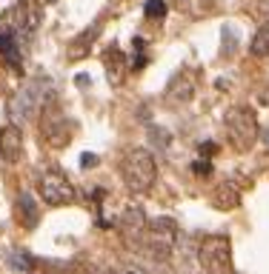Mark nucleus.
Instances as JSON below:
<instances>
[{
  "label": "nucleus",
  "mask_w": 269,
  "mask_h": 274,
  "mask_svg": "<svg viewBox=\"0 0 269 274\" xmlns=\"http://www.w3.org/2000/svg\"><path fill=\"white\" fill-rule=\"evenodd\" d=\"M263 140H266V146H269V132H263Z\"/></svg>",
  "instance_id": "obj_23"
},
{
  "label": "nucleus",
  "mask_w": 269,
  "mask_h": 274,
  "mask_svg": "<svg viewBox=\"0 0 269 274\" xmlns=\"http://www.w3.org/2000/svg\"><path fill=\"white\" fill-rule=\"evenodd\" d=\"M49 103V86L43 80H29L26 86H20L15 92V98L9 100V115L18 123H26L29 117H35L40 109Z\"/></svg>",
  "instance_id": "obj_5"
},
{
  "label": "nucleus",
  "mask_w": 269,
  "mask_h": 274,
  "mask_svg": "<svg viewBox=\"0 0 269 274\" xmlns=\"http://www.w3.org/2000/svg\"><path fill=\"white\" fill-rule=\"evenodd\" d=\"M144 15L149 20H163L166 18V0H146Z\"/></svg>",
  "instance_id": "obj_18"
},
{
  "label": "nucleus",
  "mask_w": 269,
  "mask_h": 274,
  "mask_svg": "<svg viewBox=\"0 0 269 274\" xmlns=\"http://www.w3.org/2000/svg\"><path fill=\"white\" fill-rule=\"evenodd\" d=\"M212 206L218 212H235L241 206V192L235 189V183H218L212 192Z\"/></svg>",
  "instance_id": "obj_13"
},
{
  "label": "nucleus",
  "mask_w": 269,
  "mask_h": 274,
  "mask_svg": "<svg viewBox=\"0 0 269 274\" xmlns=\"http://www.w3.org/2000/svg\"><path fill=\"white\" fill-rule=\"evenodd\" d=\"M249 54H252V57H269V23H263V26L252 35Z\"/></svg>",
  "instance_id": "obj_17"
},
{
  "label": "nucleus",
  "mask_w": 269,
  "mask_h": 274,
  "mask_svg": "<svg viewBox=\"0 0 269 274\" xmlns=\"http://www.w3.org/2000/svg\"><path fill=\"white\" fill-rule=\"evenodd\" d=\"M20 154H23V132L20 126L9 123L0 129V157L6 163H18Z\"/></svg>",
  "instance_id": "obj_10"
},
{
  "label": "nucleus",
  "mask_w": 269,
  "mask_h": 274,
  "mask_svg": "<svg viewBox=\"0 0 269 274\" xmlns=\"http://www.w3.org/2000/svg\"><path fill=\"white\" fill-rule=\"evenodd\" d=\"M178 246V223L172 217H155L146 220L144 234L138 240V248L146 251L152 260H169Z\"/></svg>",
  "instance_id": "obj_2"
},
{
  "label": "nucleus",
  "mask_w": 269,
  "mask_h": 274,
  "mask_svg": "<svg viewBox=\"0 0 269 274\" xmlns=\"http://www.w3.org/2000/svg\"><path fill=\"white\" fill-rule=\"evenodd\" d=\"M43 3H54V0H43Z\"/></svg>",
  "instance_id": "obj_25"
},
{
  "label": "nucleus",
  "mask_w": 269,
  "mask_h": 274,
  "mask_svg": "<svg viewBox=\"0 0 269 274\" xmlns=\"http://www.w3.org/2000/svg\"><path fill=\"white\" fill-rule=\"evenodd\" d=\"M40 112H43V117H40V137H43L52 149H66L75 137L72 123L66 120V115H63L57 106H49V103H46Z\"/></svg>",
  "instance_id": "obj_7"
},
{
  "label": "nucleus",
  "mask_w": 269,
  "mask_h": 274,
  "mask_svg": "<svg viewBox=\"0 0 269 274\" xmlns=\"http://www.w3.org/2000/svg\"><path fill=\"white\" fill-rule=\"evenodd\" d=\"M103 66H106V77L112 86H120L126 80V71H129V63H126V54L117 49V46H112V49H106V54H103Z\"/></svg>",
  "instance_id": "obj_12"
},
{
  "label": "nucleus",
  "mask_w": 269,
  "mask_h": 274,
  "mask_svg": "<svg viewBox=\"0 0 269 274\" xmlns=\"http://www.w3.org/2000/svg\"><path fill=\"white\" fill-rule=\"evenodd\" d=\"M81 163H83V166H95V163H98V157H89V154H86V157H83Z\"/></svg>",
  "instance_id": "obj_22"
},
{
  "label": "nucleus",
  "mask_w": 269,
  "mask_h": 274,
  "mask_svg": "<svg viewBox=\"0 0 269 274\" xmlns=\"http://www.w3.org/2000/svg\"><path fill=\"white\" fill-rule=\"evenodd\" d=\"M224 129H226V137L238 151H249L260 137V123H258V115L255 109L249 106H232L229 112L224 115Z\"/></svg>",
  "instance_id": "obj_3"
},
{
  "label": "nucleus",
  "mask_w": 269,
  "mask_h": 274,
  "mask_svg": "<svg viewBox=\"0 0 269 274\" xmlns=\"http://www.w3.org/2000/svg\"><path fill=\"white\" fill-rule=\"evenodd\" d=\"M195 174H209V171H212V166H209V163H195Z\"/></svg>",
  "instance_id": "obj_21"
},
{
  "label": "nucleus",
  "mask_w": 269,
  "mask_h": 274,
  "mask_svg": "<svg viewBox=\"0 0 269 274\" xmlns=\"http://www.w3.org/2000/svg\"><path fill=\"white\" fill-rule=\"evenodd\" d=\"M98 32H100V23H95L92 32H83V35L72 43V57H81V46H92V40L98 37Z\"/></svg>",
  "instance_id": "obj_19"
},
{
  "label": "nucleus",
  "mask_w": 269,
  "mask_h": 274,
  "mask_svg": "<svg viewBox=\"0 0 269 274\" xmlns=\"http://www.w3.org/2000/svg\"><path fill=\"white\" fill-rule=\"evenodd\" d=\"M120 177H123V183L129 192L134 195H146L149 189L155 186V180H158V160L149 149H129L120 157Z\"/></svg>",
  "instance_id": "obj_1"
},
{
  "label": "nucleus",
  "mask_w": 269,
  "mask_h": 274,
  "mask_svg": "<svg viewBox=\"0 0 269 274\" xmlns=\"http://www.w3.org/2000/svg\"><path fill=\"white\" fill-rule=\"evenodd\" d=\"M144 226H146L144 209H141V206H129L123 212V217H120V234H123V240L132 248H138V240L144 234Z\"/></svg>",
  "instance_id": "obj_9"
},
{
  "label": "nucleus",
  "mask_w": 269,
  "mask_h": 274,
  "mask_svg": "<svg viewBox=\"0 0 269 274\" xmlns=\"http://www.w3.org/2000/svg\"><path fill=\"white\" fill-rule=\"evenodd\" d=\"M98 274H115V271H98Z\"/></svg>",
  "instance_id": "obj_24"
},
{
  "label": "nucleus",
  "mask_w": 269,
  "mask_h": 274,
  "mask_svg": "<svg viewBox=\"0 0 269 274\" xmlns=\"http://www.w3.org/2000/svg\"><path fill=\"white\" fill-rule=\"evenodd\" d=\"M195 98V80L189 77V71H178L166 86V100L169 103H189Z\"/></svg>",
  "instance_id": "obj_11"
},
{
  "label": "nucleus",
  "mask_w": 269,
  "mask_h": 274,
  "mask_svg": "<svg viewBox=\"0 0 269 274\" xmlns=\"http://www.w3.org/2000/svg\"><path fill=\"white\" fill-rule=\"evenodd\" d=\"M40 23H43V3L40 0H18V6L6 15L0 26L12 32L18 43H26L29 37H35Z\"/></svg>",
  "instance_id": "obj_4"
},
{
  "label": "nucleus",
  "mask_w": 269,
  "mask_h": 274,
  "mask_svg": "<svg viewBox=\"0 0 269 274\" xmlns=\"http://www.w3.org/2000/svg\"><path fill=\"white\" fill-rule=\"evenodd\" d=\"M6 260H9V265L15 271H35L37 268V260L29 251H23V248H9L6 251Z\"/></svg>",
  "instance_id": "obj_16"
},
{
  "label": "nucleus",
  "mask_w": 269,
  "mask_h": 274,
  "mask_svg": "<svg viewBox=\"0 0 269 274\" xmlns=\"http://www.w3.org/2000/svg\"><path fill=\"white\" fill-rule=\"evenodd\" d=\"M134 46H138V52H144V40H141V37H134ZM144 66H146V57L138 54V60L132 63V69H144Z\"/></svg>",
  "instance_id": "obj_20"
},
{
  "label": "nucleus",
  "mask_w": 269,
  "mask_h": 274,
  "mask_svg": "<svg viewBox=\"0 0 269 274\" xmlns=\"http://www.w3.org/2000/svg\"><path fill=\"white\" fill-rule=\"evenodd\" d=\"M172 3L180 15H186L192 20H204L209 15H215L218 9V0H172Z\"/></svg>",
  "instance_id": "obj_14"
},
{
  "label": "nucleus",
  "mask_w": 269,
  "mask_h": 274,
  "mask_svg": "<svg viewBox=\"0 0 269 274\" xmlns=\"http://www.w3.org/2000/svg\"><path fill=\"white\" fill-rule=\"evenodd\" d=\"M197 260L207 274H229L232 271V243L224 234H209L197 246Z\"/></svg>",
  "instance_id": "obj_6"
},
{
  "label": "nucleus",
  "mask_w": 269,
  "mask_h": 274,
  "mask_svg": "<svg viewBox=\"0 0 269 274\" xmlns=\"http://www.w3.org/2000/svg\"><path fill=\"white\" fill-rule=\"evenodd\" d=\"M37 192L46 206H69L75 200V186L60 171H46L37 183Z\"/></svg>",
  "instance_id": "obj_8"
},
{
  "label": "nucleus",
  "mask_w": 269,
  "mask_h": 274,
  "mask_svg": "<svg viewBox=\"0 0 269 274\" xmlns=\"http://www.w3.org/2000/svg\"><path fill=\"white\" fill-rule=\"evenodd\" d=\"M18 217L26 229H35L37 220H40V203L29 192H20L18 195Z\"/></svg>",
  "instance_id": "obj_15"
}]
</instances>
